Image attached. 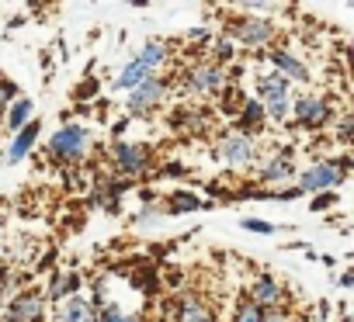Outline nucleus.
Instances as JSON below:
<instances>
[{"label":"nucleus","mask_w":354,"mask_h":322,"mask_svg":"<svg viewBox=\"0 0 354 322\" xmlns=\"http://www.w3.org/2000/svg\"><path fill=\"white\" fill-rule=\"evenodd\" d=\"M226 35L233 46H247V49H271L274 35H278V21L274 18H257V14H236L226 21Z\"/></svg>","instance_id":"1"},{"label":"nucleus","mask_w":354,"mask_h":322,"mask_svg":"<svg viewBox=\"0 0 354 322\" xmlns=\"http://www.w3.org/2000/svg\"><path fill=\"white\" fill-rule=\"evenodd\" d=\"M344 181H347V174L333 163V159H319V163H313V167H306V170L299 174L295 194H299V198H302V194H323V191L340 188Z\"/></svg>","instance_id":"2"},{"label":"nucleus","mask_w":354,"mask_h":322,"mask_svg":"<svg viewBox=\"0 0 354 322\" xmlns=\"http://www.w3.org/2000/svg\"><path fill=\"white\" fill-rule=\"evenodd\" d=\"M111 167L129 181V177H139L146 170H153V149L146 142H115L111 145Z\"/></svg>","instance_id":"3"},{"label":"nucleus","mask_w":354,"mask_h":322,"mask_svg":"<svg viewBox=\"0 0 354 322\" xmlns=\"http://www.w3.org/2000/svg\"><path fill=\"white\" fill-rule=\"evenodd\" d=\"M91 145V132L84 125H63L56 135H49V149L46 156L59 159V163H77Z\"/></svg>","instance_id":"4"},{"label":"nucleus","mask_w":354,"mask_h":322,"mask_svg":"<svg viewBox=\"0 0 354 322\" xmlns=\"http://www.w3.org/2000/svg\"><path fill=\"white\" fill-rule=\"evenodd\" d=\"M167 90H170V83H167L160 73H156V77H146L136 90H129V101H125L129 118H146V114L160 111V104H163Z\"/></svg>","instance_id":"5"},{"label":"nucleus","mask_w":354,"mask_h":322,"mask_svg":"<svg viewBox=\"0 0 354 322\" xmlns=\"http://www.w3.org/2000/svg\"><path fill=\"white\" fill-rule=\"evenodd\" d=\"M330 118H333V108H330V101L323 94H299L292 101V121L302 125V128H313V132L326 128Z\"/></svg>","instance_id":"6"},{"label":"nucleus","mask_w":354,"mask_h":322,"mask_svg":"<svg viewBox=\"0 0 354 322\" xmlns=\"http://www.w3.org/2000/svg\"><path fill=\"white\" fill-rule=\"evenodd\" d=\"M181 87L188 94H195V97H216L226 87V70H219L216 63H195L181 77Z\"/></svg>","instance_id":"7"},{"label":"nucleus","mask_w":354,"mask_h":322,"mask_svg":"<svg viewBox=\"0 0 354 322\" xmlns=\"http://www.w3.org/2000/svg\"><path fill=\"white\" fill-rule=\"evenodd\" d=\"M216 152L230 167H250L257 159V142L243 132H223V139L216 142Z\"/></svg>","instance_id":"8"},{"label":"nucleus","mask_w":354,"mask_h":322,"mask_svg":"<svg viewBox=\"0 0 354 322\" xmlns=\"http://www.w3.org/2000/svg\"><path fill=\"white\" fill-rule=\"evenodd\" d=\"M247 301L257 305L261 312H278V308L288 301V294H285V288L278 284V277H274L271 270H261V274L254 277V284H250Z\"/></svg>","instance_id":"9"},{"label":"nucleus","mask_w":354,"mask_h":322,"mask_svg":"<svg viewBox=\"0 0 354 322\" xmlns=\"http://www.w3.org/2000/svg\"><path fill=\"white\" fill-rule=\"evenodd\" d=\"M46 319V294L42 291H18L4 308V322H42Z\"/></svg>","instance_id":"10"},{"label":"nucleus","mask_w":354,"mask_h":322,"mask_svg":"<svg viewBox=\"0 0 354 322\" xmlns=\"http://www.w3.org/2000/svg\"><path fill=\"white\" fill-rule=\"evenodd\" d=\"M268 56V63H271V70L274 73H281L288 83H313V73H309V66L292 52V49H268L264 52Z\"/></svg>","instance_id":"11"},{"label":"nucleus","mask_w":354,"mask_h":322,"mask_svg":"<svg viewBox=\"0 0 354 322\" xmlns=\"http://www.w3.org/2000/svg\"><path fill=\"white\" fill-rule=\"evenodd\" d=\"M292 174H295V156H292V149H281V152L264 156V159H261V170H257L261 184H278V181H288Z\"/></svg>","instance_id":"12"},{"label":"nucleus","mask_w":354,"mask_h":322,"mask_svg":"<svg viewBox=\"0 0 354 322\" xmlns=\"http://www.w3.org/2000/svg\"><path fill=\"white\" fill-rule=\"evenodd\" d=\"M254 80H257V101H261V104H268V101H278V97H292V83H288L281 73H274V70H268V73H257Z\"/></svg>","instance_id":"13"},{"label":"nucleus","mask_w":354,"mask_h":322,"mask_svg":"<svg viewBox=\"0 0 354 322\" xmlns=\"http://www.w3.org/2000/svg\"><path fill=\"white\" fill-rule=\"evenodd\" d=\"M39 142V121H28L25 128L15 132V142L8 149V163H21V159L32 152V145Z\"/></svg>","instance_id":"14"},{"label":"nucleus","mask_w":354,"mask_h":322,"mask_svg":"<svg viewBox=\"0 0 354 322\" xmlns=\"http://www.w3.org/2000/svg\"><path fill=\"white\" fill-rule=\"evenodd\" d=\"M264 121H268V118H264L261 101H243V108H240V114H236V132H243V135L254 139V132H261Z\"/></svg>","instance_id":"15"},{"label":"nucleus","mask_w":354,"mask_h":322,"mask_svg":"<svg viewBox=\"0 0 354 322\" xmlns=\"http://www.w3.org/2000/svg\"><path fill=\"white\" fill-rule=\"evenodd\" d=\"M28 121H35V101H32V97L11 101V104H8V114H4V125H8L11 132H18V128H25Z\"/></svg>","instance_id":"16"},{"label":"nucleus","mask_w":354,"mask_h":322,"mask_svg":"<svg viewBox=\"0 0 354 322\" xmlns=\"http://www.w3.org/2000/svg\"><path fill=\"white\" fill-rule=\"evenodd\" d=\"M70 294H80V274L56 270V274H53V284H49L46 301H63V298H70Z\"/></svg>","instance_id":"17"},{"label":"nucleus","mask_w":354,"mask_h":322,"mask_svg":"<svg viewBox=\"0 0 354 322\" xmlns=\"http://www.w3.org/2000/svg\"><path fill=\"white\" fill-rule=\"evenodd\" d=\"M136 59H139L149 73H160V66L167 63V42H163V39H149V42L136 52Z\"/></svg>","instance_id":"18"},{"label":"nucleus","mask_w":354,"mask_h":322,"mask_svg":"<svg viewBox=\"0 0 354 322\" xmlns=\"http://www.w3.org/2000/svg\"><path fill=\"white\" fill-rule=\"evenodd\" d=\"M146 77H156V73H149V70L132 56V63H125V66H122V73L115 77V90H136Z\"/></svg>","instance_id":"19"},{"label":"nucleus","mask_w":354,"mask_h":322,"mask_svg":"<svg viewBox=\"0 0 354 322\" xmlns=\"http://www.w3.org/2000/svg\"><path fill=\"white\" fill-rule=\"evenodd\" d=\"M202 208V198L198 194H188V191H174L163 205L167 215H181V212H198Z\"/></svg>","instance_id":"20"},{"label":"nucleus","mask_w":354,"mask_h":322,"mask_svg":"<svg viewBox=\"0 0 354 322\" xmlns=\"http://www.w3.org/2000/svg\"><path fill=\"white\" fill-rule=\"evenodd\" d=\"M59 322H87V298L70 294L59 301Z\"/></svg>","instance_id":"21"},{"label":"nucleus","mask_w":354,"mask_h":322,"mask_svg":"<svg viewBox=\"0 0 354 322\" xmlns=\"http://www.w3.org/2000/svg\"><path fill=\"white\" fill-rule=\"evenodd\" d=\"M216 101H219V111L223 114H240V108H243V87H236V83H230V87H223L219 94H216Z\"/></svg>","instance_id":"22"},{"label":"nucleus","mask_w":354,"mask_h":322,"mask_svg":"<svg viewBox=\"0 0 354 322\" xmlns=\"http://www.w3.org/2000/svg\"><path fill=\"white\" fill-rule=\"evenodd\" d=\"M209 52H212V59H209V63H216L219 70H226V66L233 63V56H236V46H233L230 39H212Z\"/></svg>","instance_id":"23"},{"label":"nucleus","mask_w":354,"mask_h":322,"mask_svg":"<svg viewBox=\"0 0 354 322\" xmlns=\"http://www.w3.org/2000/svg\"><path fill=\"white\" fill-rule=\"evenodd\" d=\"M97 322H146L139 312H122L115 301L111 305H104L101 312H97Z\"/></svg>","instance_id":"24"},{"label":"nucleus","mask_w":354,"mask_h":322,"mask_svg":"<svg viewBox=\"0 0 354 322\" xmlns=\"http://www.w3.org/2000/svg\"><path fill=\"white\" fill-rule=\"evenodd\" d=\"M261 108H264V118H271V121H288L292 118V97H278V101H268Z\"/></svg>","instance_id":"25"},{"label":"nucleus","mask_w":354,"mask_h":322,"mask_svg":"<svg viewBox=\"0 0 354 322\" xmlns=\"http://www.w3.org/2000/svg\"><path fill=\"white\" fill-rule=\"evenodd\" d=\"M264 319V312L257 308V305H250L247 298H240L236 305H233V319L230 322H261Z\"/></svg>","instance_id":"26"},{"label":"nucleus","mask_w":354,"mask_h":322,"mask_svg":"<svg viewBox=\"0 0 354 322\" xmlns=\"http://www.w3.org/2000/svg\"><path fill=\"white\" fill-rule=\"evenodd\" d=\"M97 90H101V83H97L94 77H87L84 83H77V87H73V101H91Z\"/></svg>","instance_id":"27"},{"label":"nucleus","mask_w":354,"mask_h":322,"mask_svg":"<svg viewBox=\"0 0 354 322\" xmlns=\"http://www.w3.org/2000/svg\"><path fill=\"white\" fill-rule=\"evenodd\" d=\"M243 229H247V232H257V236H274V232H278V225L261 222V219H243Z\"/></svg>","instance_id":"28"},{"label":"nucleus","mask_w":354,"mask_h":322,"mask_svg":"<svg viewBox=\"0 0 354 322\" xmlns=\"http://www.w3.org/2000/svg\"><path fill=\"white\" fill-rule=\"evenodd\" d=\"M15 97H18V87H15V80H8L4 73H0V108H8Z\"/></svg>","instance_id":"29"},{"label":"nucleus","mask_w":354,"mask_h":322,"mask_svg":"<svg viewBox=\"0 0 354 322\" xmlns=\"http://www.w3.org/2000/svg\"><path fill=\"white\" fill-rule=\"evenodd\" d=\"M333 201H337V194H333V191H323V194L313 198V212H323V208H330Z\"/></svg>","instance_id":"30"},{"label":"nucleus","mask_w":354,"mask_h":322,"mask_svg":"<svg viewBox=\"0 0 354 322\" xmlns=\"http://www.w3.org/2000/svg\"><path fill=\"white\" fill-rule=\"evenodd\" d=\"M337 139H340V142H351V118H344V121H340V128H337Z\"/></svg>","instance_id":"31"},{"label":"nucleus","mask_w":354,"mask_h":322,"mask_svg":"<svg viewBox=\"0 0 354 322\" xmlns=\"http://www.w3.org/2000/svg\"><path fill=\"white\" fill-rule=\"evenodd\" d=\"M261 322H292V319L278 308V312H264V319H261Z\"/></svg>","instance_id":"32"},{"label":"nucleus","mask_w":354,"mask_h":322,"mask_svg":"<svg viewBox=\"0 0 354 322\" xmlns=\"http://www.w3.org/2000/svg\"><path fill=\"white\" fill-rule=\"evenodd\" d=\"M163 174H167V177H181V174H188V170L177 167V163H170V167H163Z\"/></svg>","instance_id":"33"},{"label":"nucleus","mask_w":354,"mask_h":322,"mask_svg":"<svg viewBox=\"0 0 354 322\" xmlns=\"http://www.w3.org/2000/svg\"><path fill=\"white\" fill-rule=\"evenodd\" d=\"M125 128H129V118H118V121H115V125H111V132H115V135H122V132H125Z\"/></svg>","instance_id":"34"},{"label":"nucleus","mask_w":354,"mask_h":322,"mask_svg":"<svg viewBox=\"0 0 354 322\" xmlns=\"http://www.w3.org/2000/svg\"><path fill=\"white\" fill-rule=\"evenodd\" d=\"M340 284H344V288H351V284H354V274H351V270H347V274H340Z\"/></svg>","instance_id":"35"},{"label":"nucleus","mask_w":354,"mask_h":322,"mask_svg":"<svg viewBox=\"0 0 354 322\" xmlns=\"http://www.w3.org/2000/svg\"><path fill=\"white\" fill-rule=\"evenodd\" d=\"M4 114H8V108H0V121H4Z\"/></svg>","instance_id":"36"},{"label":"nucleus","mask_w":354,"mask_h":322,"mask_svg":"<svg viewBox=\"0 0 354 322\" xmlns=\"http://www.w3.org/2000/svg\"><path fill=\"white\" fill-rule=\"evenodd\" d=\"M216 322H219V319H216Z\"/></svg>","instance_id":"37"}]
</instances>
